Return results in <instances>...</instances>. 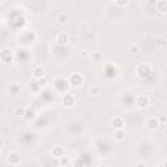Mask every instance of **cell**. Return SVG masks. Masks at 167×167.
<instances>
[{"label":"cell","instance_id":"21","mask_svg":"<svg viewBox=\"0 0 167 167\" xmlns=\"http://www.w3.org/2000/svg\"><path fill=\"white\" fill-rule=\"evenodd\" d=\"M117 6H127L128 4V2H116Z\"/></svg>","mask_w":167,"mask_h":167},{"label":"cell","instance_id":"11","mask_svg":"<svg viewBox=\"0 0 167 167\" xmlns=\"http://www.w3.org/2000/svg\"><path fill=\"white\" fill-rule=\"evenodd\" d=\"M112 125H114V128L116 129H123V127H124V121H123L121 117L116 116L112 119Z\"/></svg>","mask_w":167,"mask_h":167},{"label":"cell","instance_id":"22","mask_svg":"<svg viewBox=\"0 0 167 167\" xmlns=\"http://www.w3.org/2000/svg\"><path fill=\"white\" fill-rule=\"evenodd\" d=\"M136 167H146V166H145L144 163H137V165H136Z\"/></svg>","mask_w":167,"mask_h":167},{"label":"cell","instance_id":"24","mask_svg":"<svg viewBox=\"0 0 167 167\" xmlns=\"http://www.w3.org/2000/svg\"><path fill=\"white\" fill-rule=\"evenodd\" d=\"M99 167H110V166H107V165H101Z\"/></svg>","mask_w":167,"mask_h":167},{"label":"cell","instance_id":"23","mask_svg":"<svg viewBox=\"0 0 167 167\" xmlns=\"http://www.w3.org/2000/svg\"><path fill=\"white\" fill-rule=\"evenodd\" d=\"M3 145H4V141H3L2 139H0V149H2V146H3Z\"/></svg>","mask_w":167,"mask_h":167},{"label":"cell","instance_id":"8","mask_svg":"<svg viewBox=\"0 0 167 167\" xmlns=\"http://www.w3.org/2000/svg\"><path fill=\"white\" fill-rule=\"evenodd\" d=\"M56 42L59 43V45L64 46V45H67V43L69 42V37H68L67 33H59L56 35Z\"/></svg>","mask_w":167,"mask_h":167},{"label":"cell","instance_id":"9","mask_svg":"<svg viewBox=\"0 0 167 167\" xmlns=\"http://www.w3.org/2000/svg\"><path fill=\"white\" fill-rule=\"evenodd\" d=\"M45 73H46L45 68H42V67H39V65L34 68V71H33V75H34V77H35L37 80H39V78H43V77H45Z\"/></svg>","mask_w":167,"mask_h":167},{"label":"cell","instance_id":"12","mask_svg":"<svg viewBox=\"0 0 167 167\" xmlns=\"http://www.w3.org/2000/svg\"><path fill=\"white\" fill-rule=\"evenodd\" d=\"M68 21H69V16H68L67 13H59V16H58V22L60 24V25H67Z\"/></svg>","mask_w":167,"mask_h":167},{"label":"cell","instance_id":"27","mask_svg":"<svg viewBox=\"0 0 167 167\" xmlns=\"http://www.w3.org/2000/svg\"><path fill=\"white\" fill-rule=\"evenodd\" d=\"M154 167H158V166H154Z\"/></svg>","mask_w":167,"mask_h":167},{"label":"cell","instance_id":"7","mask_svg":"<svg viewBox=\"0 0 167 167\" xmlns=\"http://www.w3.org/2000/svg\"><path fill=\"white\" fill-rule=\"evenodd\" d=\"M63 105H64L67 109H71V107L75 106V98L71 94H65L63 97Z\"/></svg>","mask_w":167,"mask_h":167},{"label":"cell","instance_id":"25","mask_svg":"<svg viewBox=\"0 0 167 167\" xmlns=\"http://www.w3.org/2000/svg\"><path fill=\"white\" fill-rule=\"evenodd\" d=\"M3 75V69H2V68H0V76H2Z\"/></svg>","mask_w":167,"mask_h":167},{"label":"cell","instance_id":"15","mask_svg":"<svg viewBox=\"0 0 167 167\" xmlns=\"http://www.w3.org/2000/svg\"><path fill=\"white\" fill-rule=\"evenodd\" d=\"M59 163H60V166L65 167V166H68V163H69V158H68V157H65V155H63V157H60V158H59Z\"/></svg>","mask_w":167,"mask_h":167},{"label":"cell","instance_id":"13","mask_svg":"<svg viewBox=\"0 0 167 167\" xmlns=\"http://www.w3.org/2000/svg\"><path fill=\"white\" fill-rule=\"evenodd\" d=\"M157 9H158L161 13H166V11H167V2H166V0L157 2Z\"/></svg>","mask_w":167,"mask_h":167},{"label":"cell","instance_id":"2","mask_svg":"<svg viewBox=\"0 0 167 167\" xmlns=\"http://www.w3.org/2000/svg\"><path fill=\"white\" fill-rule=\"evenodd\" d=\"M0 60L4 63H9L13 60V51L11 48H3L0 51Z\"/></svg>","mask_w":167,"mask_h":167},{"label":"cell","instance_id":"20","mask_svg":"<svg viewBox=\"0 0 167 167\" xmlns=\"http://www.w3.org/2000/svg\"><path fill=\"white\" fill-rule=\"evenodd\" d=\"M75 167H84V162H82V159H80V158H77V159H75Z\"/></svg>","mask_w":167,"mask_h":167},{"label":"cell","instance_id":"10","mask_svg":"<svg viewBox=\"0 0 167 167\" xmlns=\"http://www.w3.org/2000/svg\"><path fill=\"white\" fill-rule=\"evenodd\" d=\"M52 155L55 157V158H60V157L64 155V149H63L61 146H59V145L54 146L52 148Z\"/></svg>","mask_w":167,"mask_h":167},{"label":"cell","instance_id":"19","mask_svg":"<svg viewBox=\"0 0 167 167\" xmlns=\"http://www.w3.org/2000/svg\"><path fill=\"white\" fill-rule=\"evenodd\" d=\"M91 58H93V60H94V61H101L102 54H101V52H94V54L91 55Z\"/></svg>","mask_w":167,"mask_h":167},{"label":"cell","instance_id":"26","mask_svg":"<svg viewBox=\"0 0 167 167\" xmlns=\"http://www.w3.org/2000/svg\"><path fill=\"white\" fill-rule=\"evenodd\" d=\"M0 161H2V153H0Z\"/></svg>","mask_w":167,"mask_h":167},{"label":"cell","instance_id":"18","mask_svg":"<svg viewBox=\"0 0 167 167\" xmlns=\"http://www.w3.org/2000/svg\"><path fill=\"white\" fill-rule=\"evenodd\" d=\"M129 51H131L132 54H140V46H137V45H131Z\"/></svg>","mask_w":167,"mask_h":167},{"label":"cell","instance_id":"1","mask_svg":"<svg viewBox=\"0 0 167 167\" xmlns=\"http://www.w3.org/2000/svg\"><path fill=\"white\" fill-rule=\"evenodd\" d=\"M136 73H137V76L141 77V78H146L150 73H151V67L149 64H140L139 67H137V69H136Z\"/></svg>","mask_w":167,"mask_h":167},{"label":"cell","instance_id":"5","mask_svg":"<svg viewBox=\"0 0 167 167\" xmlns=\"http://www.w3.org/2000/svg\"><path fill=\"white\" fill-rule=\"evenodd\" d=\"M8 162L13 166H17V165H20V162H21V157H20L17 151H12V153L8 154Z\"/></svg>","mask_w":167,"mask_h":167},{"label":"cell","instance_id":"3","mask_svg":"<svg viewBox=\"0 0 167 167\" xmlns=\"http://www.w3.org/2000/svg\"><path fill=\"white\" fill-rule=\"evenodd\" d=\"M82 81H84V78H82V76L80 75V73H73V75L69 77V84H71V86H73V87L81 86Z\"/></svg>","mask_w":167,"mask_h":167},{"label":"cell","instance_id":"4","mask_svg":"<svg viewBox=\"0 0 167 167\" xmlns=\"http://www.w3.org/2000/svg\"><path fill=\"white\" fill-rule=\"evenodd\" d=\"M159 125H161V123H159V119H158L157 116L148 117V120H146V127H148L149 129H151V131L158 129Z\"/></svg>","mask_w":167,"mask_h":167},{"label":"cell","instance_id":"17","mask_svg":"<svg viewBox=\"0 0 167 167\" xmlns=\"http://www.w3.org/2000/svg\"><path fill=\"white\" fill-rule=\"evenodd\" d=\"M99 87H98V86H90L89 87V93H90V94L91 95H98V94H99Z\"/></svg>","mask_w":167,"mask_h":167},{"label":"cell","instance_id":"6","mask_svg":"<svg viewBox=\"0 0 167 167\" xmlns=\"http://www.w3.org/2000/svg\"><path fill=\"white\" fill-rule=\"evenodd\" d=\"M136 103L140 109H145V107L149 105V98L146 95H139L136 98Z\"/></svg>","mask_w":167,"mask_h":167},{"label":"cell","instance_id":"14","mask_svg":"<svg viewBox=\"0 0 167 167\" xmlns=\"http://www.w3.org/2000/svg\"><path fill=\"white\" fill-rule=\"evenodd\" d=\"M115 139L117 141H123L125 139V133H124V131L123 129H116L115 131Z\"/></svg>","mask_w":167,"mask_h":167},{"label":"cell","instance_id":"16","mask_svg":"<svg viewBox=\"0 0 167 167\" xmlns=\"http://www.w3.org/2000/svg\"><path fill=\"white\" fill-rule=\"evenodd\" d=\"M47 84H48V82H47V80H46V77L37 80V86H38V87H46Z\"/></svg>","mask_w":167,"mask_h":167}]
</instances>
